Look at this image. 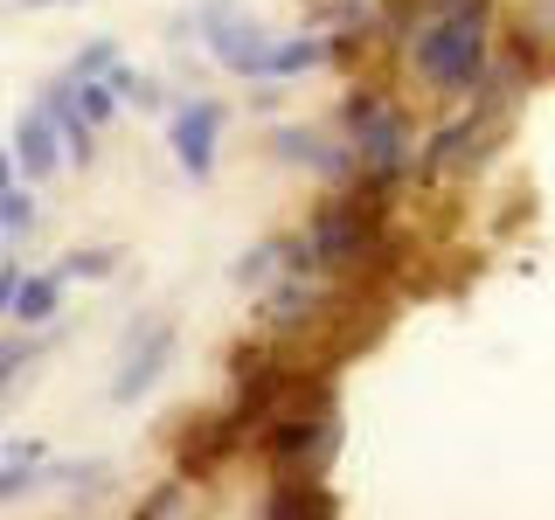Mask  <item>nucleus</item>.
<instances>
[{"mask_svg": "<svg viewBox=\"0 0 555 520\" xmlns=\"http://www.w3.org/2000/svg\"><path fill=\"white\" fill-rule=\"evenodd\" d=\"M416 83L438 98H465L493 77V0H416L403 28Z\"/></svg>", "mask_w": 555, "mask_h": 520, "instance_id": "1", "label": "nucleus"}, {"mask_svg": "<svg viewBox=\"0 0 555 520\" xmlns=\"http://www.w3.org/2000/svg\"><path fill=\"white\" fill-rule=\"evenodd\" d=\"M257 444H264V458L278 472H312L320 479L326 465H334L340 451V416L326 410V389H312L299 410H278L264 430H257Z\"/></svg>", "mask_w": 555, "mask_h": 520, "instance_id": "2", "label": "nucleus"}, {"mask_svg": "<svg viewBox=\"0 0 555 520\" xmlns=\"http://www.w3.org/2000/svg\"><path fill=\"white\" fill-rule=\"evenodd\" d=\"M306 243H312V257H320L326 277H334V271H369L382 257V208H375V195L361 187V195L326 202L320 216H312Z\"/></svg>", "mask_w": 555, "mask_h": 520, "instance_id": "3", "label": "nucleus"}, {"mask_svg": "<svg viewBox=\"0 0 555 520\" xmlns=\"http://www.w3.org/2000/svg\"><path fill=\"white\" fill-rule=\"evenodd\" d=\"M340 126H347V139H354V153H361L369 173H382V181H403L410 173V118H403V104H389L375 91H354L340 104Z\"/></svg>", "mask_w": 555, "mask_h": 520, "instance_id": "4", "label": "nucleus"}, {"mask_svg": "<svg viewBox=\"0 0 555 520\" xmlns=\"http://www.w3.org/2000/svg\"><path fill=\"white\" fill-rule=\"evenodd\" d=\"M173 347H181V334H173L167 320H139L126 334V347H118V368H112V381H104V403H118V410L146 403V395L167 381Z\"/></svg>", "mask_w": 555, "mask_h": 520, "instance_id": "5", "label": "nucleus"}, {"mask_svg": "<svg viewBox=\"0 0 555 520\" xmlns=\"http://www.w3.org/2000/svg\"><path fill=\"white\" fill-rule=\"evenodd\" d=\"M167 153L181 160L188 181H208L222 160V104L216 98H188L167 112Z\"/></svg>", "mask_w": 555, "mask_h": 520, "instance_id": "6", "label": "nucleus"}, {"mask_svg": "<svg viewBox=\"0 0 555 520\" xmlns=\"http://www.w3.org/2000/svg\"><path fill=\"white\" fill-rule=\"evenodd\" d=\"M195 28H202V49H208V56H216L222 69H236V77L257 63V49L271 42V35H264V22H257V14H243L236 0H202Z\"/></svg>", "mask_w": 555, "mask_h": 520, "instance_id": "7", "label": "nucleus"}, {"mask_svg": "<svg viewBox=\"0 0 555 520\" xmlns=\"http://www.w3.org/2000/svg\"><path fill=\"white\" fill-rule=\"evenodd\" d=\"M347 56V35H292V42H264L257 63L243 69L250 83H285V77H306V69Z\"/></svg>", "mask_w": 555, "mask_h": 520, "instance_id": "8", "label": "nucleus"}, {"mask_svg": "<svg viewBox=\"0 0 555 520\" xmlns=\"http://www.w3.org/2000/svg\"><path fill=\"white\" fill-rule=\"evenodd\" d=\"M14 153H22V181H56V167H69L63 126L42 112V104H28V112L14 118Z\"/></svg>", "mask_w": 555, "mask_h": 520, "instance_id": "9", "label": "nucleus"}, {"mask_svg": "<svg viewBox=\"0 0 555 520\" xmlns=\"http://www.w3.org/2000/svg\"><path fill=\"white\" fill-rule=\"evenodd\" d=\"M334 514H340V499L312 472H292L285 485H271V499H264V520H334Z\"/></svg>", "mask_w": 555, "mask_h": 520, "instance_id": "10", "label": "nucleus"}, {"mask_svg": "<svg viewBox=\"0 0 555 520\" xmlns=\"http://www.w3.org/2000/svg\"><path fill=\"white\" fill-rule=\"evenodd\" d=\"M56 306H63V271H28V285H22V299H14L8 320L14 326H49Z\"/></svg>", "mask_w": 555, "mask_h": 520, "instance_id": "11", "label": "nucleus"}, {"mask_svg": "<svg viewBox=\"0 0 555 520\" xmlns=\"http://www.w3.org/2000/svg\"><path fill=\"white\" fill-rule=\"evenodd\" d=\"M285 257H292V236H264V243H250V250L236 257V285H243V291H257V285H271V277H285Z\"/></svg>", "mask_w": 555, "mask_h": 520, "instance_id": "12", "label": "nucleus"}, {"mask_svg": "<svg viewBox=\"0 0 555 520\" xmlns=\"http://www.w3.org/2000/svg\"><path fill=\"white\" fill-rule=\"evenodd\" d=\"M69 83H77V77H69ZM77 104H83V118H91V126H112V118L126 112V91H118L112 77H83L77 83Z\"/></svg>", "mask_w": 555, "mask_h": 520, "instance_id": "13", "label": "nucleus"}, {"mask_svg": "<svg viewBox=\"0 0 555 520\" xmlns=\"http://www.w3.org/2000/svg\"><path fill=\"white\" fill-rule=\"evenodd\" d=\"M49 485V465H22V458H0V507H14V499L42 493Z\"/></svg>", "mask_w": 555, "mask_h": 520, "instance_id": "14", "label": "nucleus"}, {"mask_svg": "<svg viewBox=\"0 0 555 520\" xmlns=\"http://www.w3.org/2000/svg\"><path fill=\"white\" fill-rule=\"evenodd\" d=\"M118 63H126V56H118V42H112V35H98V42L77 49V63H69L63 77H77V83H83V77H112Z\"/></svg>", "mask_w": 555, "mask_h": 520, "instance_id": "15", "label": "nucleus"}, {"mask_svg": "<svg viewBox=\"0 0 555 520\" xmlns=\"http://www.w3.org/2000/svg\"><path fill=\"white\" fill-rule=\"evenodd\" d=\"M56 271H63V277H83V285H98V277H112V271H118V250H104V243H91V250H69Z\"/></svg>", "mask_w": 555, "mask_h": 520, "instance_id": "16", "label": "nucleus"}, {"mask_svg": "<svg viewBox=\"0 0 555 520\" xmlns=\"http://www.w3.org/2000/svg\"><path fill=\"white\" fill-rule=\"evenodd\" d=\"M28 230H35V195L14 181L8 195H0V236H28Z\"/></svg>", "mask_w": 555, "mask_h": 520, "instance_id": "17", "label": "nucleus"}, {"mask_svg": "<svg viewBox=\"0 0 555 520\" xmlns=\"http://www.w3.org/2000/svg\"><path fill=\"white\" fill-rule=\"evenodd\" d=\"M520 49H555V0H528V22H520Z\"/></svg>", "mask_w": 555, "mask_h": 520, "instance_id": "18", "label": "nucleus"}, {"mask_svg": "<svg viewBox=\"0 0 555 520\" xmlns=\"http://www.w3.org/2000/svg\"><path fill=\"white\" fill-rule=\"evenodd\" d=\"M28 361H35V340L28 334H8V340H0V395L14 389V375H22Z\"/></svg>", "mask_w": 555, "mask_h": 520, "instance_id": "19", "label": "nucleus"}, {"mask_svg": "<svg viewBox=\"0 0 555 520\" xmlns=\"http://www.w3.org/2000/svg\"><path fill=\"white\" fill-rule=\"evenodd\" d=\"M22 285H28V271L14 264V257H0V320L14 312V299H22Z\"/></svg>", "mask_w": 555, "mask_h": 520, "instance_id": "20", "label": "nucleus"}, {"mask_svg": "<svg viewBox=\"0 0 555 520\" xmlns=\"http://www.w3.org/2000/svg\"><path fill=\"white\" fill-rule=\"evenodd\" d=\"M181 485H153V499H139V520H160V514H181Z\"/></svg>", "mask_w": 555, "mask_h": 520, "instance_id": "21", "label": "nucleus"}, {"mask_svg": "<svg viewBox=\"0 0 555 520\" xmlns=\"http://www.w3.org/2000/svg\"><path fill=\"white\" fill-rule=\"evenodd\" d=\"M132 112H167V104H160V83H153V77H132Z\"/></svg>", "mask_w": 555, "mask_h": 520, "instance_id": "22", "label": "nucleus"}, {"mask_svg": "<svg viewBox=\"0 0 555 520\" xmlns=\"http://www.w3.org/2000/svg\"><path fill=\"white\" fill-rule=\"evenodd\" d=\"M0 458H22V465H49V451L35 444V438H14L8 451H0Z\"/></svg>", "mask_w": 555, "mask_h": 520, "instance_id": "23", "label": "nucleus"}, {"mask_svg": "<svg viewBox=\"0 0 555 520\" xmlns=\"http://www.w3.org/2000/svg\"><path fill=\"white\" fill-rule=\"evenodd\" d=\"M14 181H22V153H14V146H0V195H8Z\"/></svg>", "mask_w": 555, "mask_h": 520, "instance_id": "24", "label": "nucleus"}, {"mask_svg": "<svg viewBox=\"0 0 555 520\" xmlns=\"http://www.w3.org/2000/svg\"><path fill=\"white\" fill-rule=\"evenodd\" d=\"M14 8H56V0H14Z\"/></svg>", "mask_w": 555, "mask_h": 520, "instance_id": "25", "label": "nucleus"}]
</instances>
